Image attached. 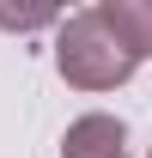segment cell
Wrapping results in <instances>:
<instances>
[{
    "instance_id": "cell-1",
    "label": "cell",
    "mask_w": 152,
    "mask_h": 158,
    "mask_svg": "<svg viewBox=\"0 0 152 158\" xmlns=\"http://www.w3.org/2000/svg\"><path fill=\"white\" fill-rule=\"evenodd\" d=\"M55 67H61L67 85H79V91H110V85H122V79L140 67V55L116 37L110 24H103V12L91 6V12H73V19L61 24Z\"/></svg>"
},
{
    "instance_id": "cell-2",
    "label": "cell",
    "mask_w": 152,
    "mask_h": 158,
    "mask_svg": "<svg viewBox=\"0 0 152 158\" xmlns=\"http://www.w3.org/2000/svg\"><path fill=\"white\" fill-rule=\"evenodd\" d=\"M61 158H128V128L116 116H79L61 140Z\"/></svg>"
},
{
    "instance_id": "cell-3",
    "label": "cell",
    "mask_w": 152,
    "mask_h": 158,
    "mask_svg": "<svg viewBox=\"0 0 152 158\" xmlns=\"http://www.w3.org/2000/svg\"><path fill=\"white\" fill-rule=\"evenodd\" d=\"M97 12H103V24H110L140 61L152 55V0H103Z\"/></svg>"
},
{
    "instance_id": "cell-4",
    "label": "cell",
    "mask_w": 152,
    "mask_h": 158,
    "mask_svg": "<svg viewBox=\"0 0 152 158\" xmlns=\"http://www.w3.org/2000/svg\"><path fill=\"white\" fill-rule=\"evenodd\" d=\"M0 24L6 31H43V24H55V12H12V6H0Z\"/></svg>"
}]
</instances>
